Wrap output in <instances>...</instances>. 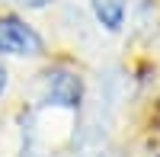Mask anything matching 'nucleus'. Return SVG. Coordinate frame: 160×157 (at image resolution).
<instances>
[{"instance_id":"4","label":"nucleus","mask_w":160,"mask_h":157,"mask_svg":"<svg viewBox=\"0 0 160 157\" xmlns=\"http://www.w3.org/2000/svg\"><path fill=\"white\" fill-rule=\"evenodd\" d=\"M3 90H7V71L0 68V93H3Z\"/></svg>"},{"instance_id":"3","label":"nucleus","mask_w":160,"mask_h":157,"mask_svg":"<svg viewBox=\"0 0 160 157\" xmlns=\"http://www.w3.org/2000/svg\"><path fill=\"white\" fill-rule=\"evenodd\" d=\"M93 7H96V16H99V23L106 29H118L122 26V16H125L122 0H96Z\"/></svg>"},{"instance_id":"2","label":"nucleus","mask_w":160,"mask_h":157,"mask_svg":"<svg viewBox=\"0 0 160 157\" xmlns=\"http://www.w3.org/2000/svg\"><path fill=\"white\" fill-rule=\"evenodd\" d=\"M48 96L64 106H77L80 99V80L71 74H48Z\"/></svg>"},{"instance_id":"1","label":"nucleus","mask_w":160,"mask_h":157,"mask_svg":"<svg viewBox=\"0 0 160 157\" xmlns=\"http://www.w3.org/2000/svg\"><path fill=\"white\" fill-rule=\"evenodd\" d=\"M0 55H42V38L29 23L0 16Z\"/></svg>"}]
</instances>
